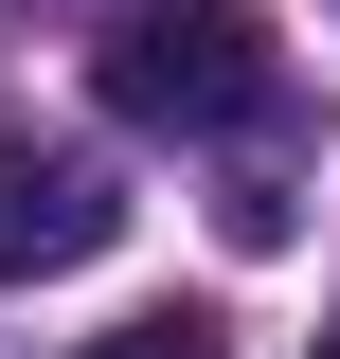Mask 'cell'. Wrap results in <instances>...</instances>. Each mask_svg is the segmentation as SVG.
<instances>
[{
  "label": "cell",
  "mask_w": 340,
  "mask_h": 359,
  "mask_svg": "<svg viewBox=\"0 0 340 359\" xmlns=\"http://www.w3.org/2000/svg\"><path fill=\"white\" fill-rule=\"evenodd\" d=\"M90 359H233V341H215L197 306H143V323H108V341H90Z\"/></svg>",
  "instance_id": "cell-3"
},
{
  "label": "cell",
  "mask_w": 340,
  "mask_h": 359,
  "mask_svg": "<svg viewBox=\"0 0 340 359\" xmlns=\"http://www.w3.org/2000/svg\"><path fill=\"white\" fill-rule=\"evenodd\" d=\"M108 233H126V180L90 162V144L0 126V287H36V269H90Z\"/></svg>",
  "instance_id": "cell-2"
},
{
  "label": "cell",
  "mask_w": 340,
  "mask_h": 359,
  "mask_svg": "<svg viewBox=\"0 0 340 359\" xmlns=\"http://www.w3.org/2000/svg\"><path fill=\"white\" fill-rule=\"evenodd\" d=\"M90 90H108L126 126L215 144V126H269V108H287V54H269V18H233V0H143V18L90 36Z\"/></svg>",
  "instance_id": "cell-1"
}]
</instances>
